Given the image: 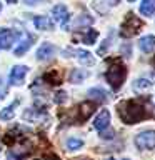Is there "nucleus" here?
<instances>
[{
  "instance_id": "1",
  "label": "nucleus",
  "mask_w": 155,
  "mask_h": 160,
  "mask_svg": "<svg viewBox=\"0 0 155 160\" xmlns=\"http://www.w3.org/2000/svg\"><path fill=\"white\" fill-rule=\"evenodd\" d=\"M118 117L122 118V122L132 125V123H138L148 117L147 107L140 102V100H123L118 103Z\"/></svg>"
},
{
  "instance_id": "2",
  "label": "nucleus",
  "mask_w": 155,
  "mask_h": 160,
  "mask_svg": "<svg viewBox=\"0 0 155 160\" xmlns=\"http://www.w3.org/2000/svg\"><path fill=\"white\" fill-rule=\"evenodd\" d=\"M105 78H107L112 90H118L123 85L125 78H127V68H125V65L118 58H112L110 60V67L105 72Z\"/></svg>"
},
{
  "instance_id": "3",
  "label": "nucleus",
  "mask_w": 155,
  "mask_h": 160,
  "mask_svg": "<svg viewBox=\"0 0 155 160\" xmlns=\"http://www.w3.org/2000/svg\"><path fill=\"white\" fill-rule=\"evenodd\" d=\"M142 25H143V22L137 17V15L127 13V17L123 18L122 25H120V37H123V38L133 37V35H137L140 32Z\"/></svg>"
},
{
  "instance_id": "4",
  "label": "nucleus",
  "mask_w": 155,
  "mask_h": 160,
  "mask_svg": "<svg viewBox=\"0 0 155 160\" xmlns=\"http://www.w3.org/2000/svg\"><path fill=\"white\" fill-rule=\"evenodd\" d=\"M135 145L140 150H152L155 148V130H143L135 137Z\"/></svg>"
},
{
  "instance_id": "5",
  "label": "nucleus",
  "mask_w": 155,
  "mask_h": 160,
  "mask_svg": "<svg viewBox=\"0 0 155 160\" xmlns=\"http://www.w3.org/2000/svg\"><path fill=\"white\" fill-rule=\"evenodd\" d=\"M52 17L53 20L57 22L62 28L67 30L68 28V20H70V13H68V10L65 5L62 3H58V5H55V7L52 8Z\"/></svg>"
},
{
  "instance_id": "6",
  "label": "nucleus",
  "mask_w": 155,
  "mask_h": 160,
  "mask_svg": "<svg viewBox=\"0 0 155 160\" xmlns=\"http://www.w3.org/2000/svg\"><path fill=\"white\" fill-rule=\"evenodd\" d=\"M27 72H28V67H25V65H15V67L10 70V77H8L10 83L12 85H22Z\"/></svg>"
},
{
  "instance_id": "7",
  "label": "nucleus",
  "mask_w": 155,
  "mask_h": 160,
  "mask_svg": "<svg viewBox=\"0 0 155 160\" xmlns=\"http://www.w3.org/2000/svg\"><path fill=\"white\" fill-rule=\"evenodd\" d=\"M35 42V38H33V35H30V33H23L22 35V38L18 40V45L13 48V55H17V57H22V55L27 52V50L33 45Z\"/></svg>"
},
{
  "instance_id": "8",
  "label": "nucleus",
  "mask_w": 155,
  "mask_h": 160,
  "mask_svg": "<svg viewBox=\"0 0 155 160\" xmlns=\"http://www.w3.org/2000/svg\"><path fill=\"white\" fill-rule=\"evenodd\" d=\"M55 55V47L50 42H43L37 50V58L42 60V62H47Z\"/></svg>"
},
{
  "instance_id": "9",
  "label": "nucleus",
  "mask_w": 155,
  "mask_h": 160,
  "mask_svg": "<svg viewBox=\"0 0 155 160\" xmlns=\"http://www.w3.org/2000/svg\"><path fill=\"white\" fill-rule=\"evenodd\" d=\"M93 127H95V130H98V132H102V130L110 127V112L108 110H102V112L95 117Z\"/></svg>"
},
{
  "instance_id": "10",
  "label": "nucleus",
  "mask_w": 155,
  "mask_h": 160,
  "mask_svg": "<svg viewBox=\"0 0 155 160\" xmlns=\"http://www.w3.org/2000/svg\"><path fill=\"white\" fill-rule=\"evenodd\" d=\"M15 38V32H12L10 28H0V48L7 50L12 47Z\"/></svg>"
},
{
  "instance_id": "11",
  "label": "nucleus",
  "mask_w": 155,
  "mask_h": 160,
  "mask_svg": "<svg viewBox=\"0 0 155 160\" xmlns=\"http://www.w3.org/2000/svg\"><path fill=\"white\" fill-rule=\"evenodd\" d=\"M78 110V122L82 123L83 120H87L90 115L93 113V110H95V102H82L77 107Z\"/></svg>"
},
{
  "instance_id": "12",
  "label": "nucleus",
  "mask_w": 155,
  "mask_h": 160,
  "mask_svg": "<svg viewBox=\"0 0 155 160\" xmlns=\"http://www.w3.org/2000/svg\"><path fill=\"white\" fill-rule=\"evenodd\" d=\"M118 3V0H95L92 7L97 10L98 13H107L112 7H115V5Z\"/></svg>"
},
{
  "instance_id": "13",
  "label": "nucleus",
  "mask_w": 155,
  "mask_h": 160,
  "mask_svg": "<svg viewBox=\"0 0 155 160\" xmlns=\"http://www.w3.org/2000/svg\"><path fill=\"white\" fill-rule=\"evenodd\" d=\"M138 47L143 53H150L155 48V35H145V37L140 38Z\"/></svg>"
},
{
  "instance_id": "14",
  "label": "nucleus",
  "mask_w": 155,
  "mask_h": 160,
  "mask_svg": "<svg viewBox=\"0 0 155 160\" xmlns=\"http://www.w3.org/2000/svg\"><path fill=\"white\" fill-rule=\"evenodd\" d=\"M33 25H35V28L43 30V32H47V30H52V28H53L52 18L43 17V15H38V17H35V18H33Z\"/></svg>"
},
{
  "instance_id": "15",
  "label": "nucleus",
  "mask_w": 155,
  "mask_h": 160,
  "mask_svg": "<svg viewBox=\"0 0 155 160\" xmlns=\"http://www.w3.org/2000/svg\"><path fill=\"white\" fill-rule=\"evenodd\" d=\"M70 52H73L75 55H77V58H78V62L80 63H85V65H93L95 63V58H93V55L87 52V50H70Z\"/></svg>"
},
{
  "instance_id": "16",
  "label": "nucleus",
  "mask_w": 155,
  "mask_h": 160,
  "mask_svg": "<svg viewBox=\"0 0 155 160\" xmlns=\"http://www.w3.org/2000/svg\"><path fill=\"white\" fill-rule=\"evenodd\" d=\"M42 80L47 82L48 85H58L60 82H62V73H58L57 70H48V72L43 73Z\"/></svg>"
},
{
  "instance_id": "17",
  "label": "nucleus",
  "mask_w": 155,
  "mask_h": 160,
  "mask_svg": "<svg viewBox=\"0 0 155 160\" xmlns=\"http://www.w3.org/2000/svg\"><path fill=\"white\" fill-rule=\"evenodd\" d=\"M18 103H20V100L17 98L15 102H12L10 105H7L3 110H0V118H2V120H12L13 115H15V108L18 107Z\"/></svg>"
},
{
  "instance_id": "18",
  "label": "nucleus",
  "mask_w": 155,
  "mask_h": 160,
  "mask_svg": "<svg viewBox=\"0 0 155 160\" xmlns=\"http://www.w3.org/2000/svg\"><path fill=\"white\" fill-rule=\"evenodd\" d=\"M32 152V148H23V150H20V148H12V150H8L7 152V160H23L27 155Z\"/></svg>"
},
{
  "instance_id": "19",
  "label": "nucleus",
  "mask_w": 155,
  "mask_h": 160,
  "mask_svg": "<svg viewBox=\"0 0 155 160\" xmlns=\"http://www.w3.org/2000/svg\"><path fill=\"white\" fill-rule=\"evenodd\" d=\"M140 12L143 15H147V17H153L155 15V0H142Z\"/></svg>"
},
{
  "instance_id": "20",
  "label": "nucleus",
  "mask_w": 155,
  "mask_h": 160,
  "mask_svg": "<svg viewBox=\"0 0 155 160\" xmlns=\"http://www.w3.org/2000/svg\"><path fill=\"white\" fill-rule=\"evenodd\" d=\"M88 77V72L83 68H73L72 73H70V82L72 83H80L82 80H85Z\"/></svg>"
},
{
  "instance_id": "21",
  "label": "nucleus",
  "mask_w": 155,
  "mask_h": 160,
  "mask_svg": "<svg viewBox=\"0 0 155 160\" xmlns=\"http://www.w3.org/2000/svg\"><path fill=\"white\" fill-rule=\"evenodd\" d=\"M88 97L93 98V102H105V100H107V93H105L102 88H90Z\"/></svg>"
},
{
  "instance_id": "22",
  "label": "nucleus",
  "mask_w": 155,
  "mask_h": 160,
  "mask_svg": "<svg viewBox=\"0 0 155 160\" xmlns=\"http://www.w3.org/2000/svg\"><path fill=\"white\" fill-rule=\"evenodd\" d=\"M97 37H98V32H97V30L88 28L87 32L82 35V42H83V43H87V45H92V43H95Z\"/></svg>"
},
{
  "instance_id": "23",
  "label": "nucleus",
  "mask_w": 155,
  "mask_h": 160,
  "mask_svg": "<svg viewBox=\"0 0 155 160\" xmlns=\"http://www.w3.org/2000/svg\"><path fill=\"white\" fill-rule=\"evenodd\" d=\"M42 117H45L43 113H40L38 110H35V108H30V110H27V112L23 113V118H27V120H32V122H38ZM47 118V117H45Z\"/></svg>"
},
{
  "instance_id": "24",
  "label": "nucleus",
  "mask_w": 155,
  "mask_h": 160,
  "mask_svg": "<svg viewBox=\"0 0 155 160\" xmlns=\"http://www.w3.org/2000/svg\"><path fill=\"white\" fill-rule=\"evenodd\" d=\"M83 147V140L82 138H75V137H70L67 138V148L68 150H78V148H82Z\"/></svg>"
},
{
  "instance_id": "25",
  "label": "nucleus",
  "mask_w": 155,
  "mask_h": 160,
  "mask_svg": "<svg viewBox=\"0 0 155 160\" xmlns=\"http://www.w3.org/2000/svg\"><path fill=\"white\" fill-rule=\"evenodd\" d=\"M150 85H152V83H150L148 78H138L137 82H135V88H137V90H143V88H148Z\"/></svg>"
},
{
  "instance_id": "26",
  "label": "nucleus",
  "mask_w": 155,
  "mask_h": 160,
  "mask_svg": "<svg viewBox=\"0 0 155 160\" xmlns=\"http://www.w3.org/2000/svg\"><path fill=\"white\" fill-rule=\"evenodd\" d=\"M100 133V137H102V138H113V135H115V132H113V130H107V128H105V130H102V132H98Z\"/></svg>"
},
{
  "instance_id": "27",
  "label": "nucleus",
  "mask_w": 155,
  "mask_h": 160,
  "mask_svg": "<svg viewBox=\"0 0 155 160\" xmlns=\"http://www.w3.org/2000/svg\"><path fill=\"white\" fill-rule=\"evenodd\" d=\"M65 98H67V93H65V92H58L57 95H55V98H53V100H55L57 103H62Z\"/></svg>"
},
{
  "instance_id": "28",
  "label": "nucleus",
  "mask_w": 155,
  "mask_h": 160,
  "mask_svg": "<svg viewBox=\"0 0 155 160\" xmlns=\"http://www.w3.org/2000/svg\"><path fill=\"white\" fill-rule=\"evenodd\" d=\"M37 160H60L57 155H47V157H43V158H37Z\"/></svg>"
},
{
  "instance_id": "29",
  "label": "nucleus",
  "mask_w": 155,
  "mask_h": 160,
  "mask_svg": "<svg viewBox=\"0 0 155 160\" xmlns=\"http://www.w3.org/2000/svg\"><path fill=\"white\" fill-rule=\"evenodd\" d=\"M40 2H45V0H25V3H28V5H37Z\"/></svg>"
},
{
  "instance_id": "30",
  "label": "nucleus",
  "mask_w": 155,
  "mask_h": 160,
  "mask_svg": "<svg viewBox=\"0 0 155 160\" xmlns=\"http://www.w3.org/2000/svg\"><path fill=\"white\" fill-rule=\"evenodd\" d=\"M7 2H8V3H15L17 0H7Z\"/></svg>"
},
{
  "instance_id": "31",
  "label": "nucleus",
  "mask_w": 155,
  "mask_h": 160,
  "mask_svg": "<svg viewBox=\"0 0 155 160\" xmlns=\"http://www.w3.org/2000/svg\"><path fill=\"white\" fill-rule=\"evenodd\" d=\"M105 160H113V158H112V157H108V158H105Z\"/></svg>"
},
{
  "instance_id": "32",
  "label": "nucleus",
  "mask_w": 155,
  "mask_h": 160,
  "mask_svg": "<svg viewBox=\"0 0 155 160\" xmlns=\"http://www.w3.org/2000/svg\"><path fill=\"white\" fill-rule=\"evenodd\" d=\"M78 160H90V158H78Z\"/></svg>"
},
{
  "instance_id": "33",
  "label": "nucleus",
  "mask_w": 155,
  "mask_h": 160,
  "mask_svg": "<svg viewBox=\"0 0 155 160\" xmlns=\"http://www.w3.org/2000/svg\"><path fill=\"white\" fill-rule=\"evenodd\" d=\"M0 12H2V3H0Z\"/></svg>"
},
{
  "instance_id": "34",
  "label": "nucleus",
  "mask_w": 155,
  "mask_h": 160,
  "mask_svg": "<svg viewBox=\"0 0 155 160\" xmlns=\"http://www.w3.org/2000/svg\"><path fill=\"white\" fill-rule=\"evenodd\" d=\"M153 65H155V57H153Z\"/></svg>"
},
{
  "instance_id": "35",
  "label": "nucleus",
  "mask_w": 155,
  "mask_h": 160,
  "mask_svg": "<svg viewBox=\"0 0 155 160\" xmlns=\"http://www.w3.org/2000/svg\"><path fill=\"white\" fill-rule=\"evenodd\" d=\"M128 2H135V0H128Z\"/></svg>"
},
{
  "instance_id": "36",
  "label": "nucleus",
  "mask_w": 155,
  "mask_h": 160,
  "mask_svg": "<svg viewBox=\"0 0 155 160\" xmlns=\"http://www.w3.org/2000/svg\"><path fill=\"white\" fill-rule=\"evenodd\" d=\"M123 160H128V158H123Z\"/></svg>"
}]
</instances>
